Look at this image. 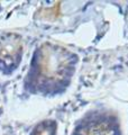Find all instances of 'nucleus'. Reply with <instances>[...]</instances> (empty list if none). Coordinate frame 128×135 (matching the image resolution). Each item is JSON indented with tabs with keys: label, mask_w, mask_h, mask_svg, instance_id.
Returning <instances> with one entry per match:
<instances>
[{
	"label": "nucleus",
	"mask_w": 128,
	"mask_h": 135,
	"mask_svg": "<svg viewBox=\"0 0 128 135\" xmlns=\"http://www.w3.org/2000/svg\"><path fill=\"white\" fill-rule=\"evenodd\" d=\"M96 135H100V134H96Z\"/></svg>",
	"instance_id": "obj_1"
}]
</instances>
